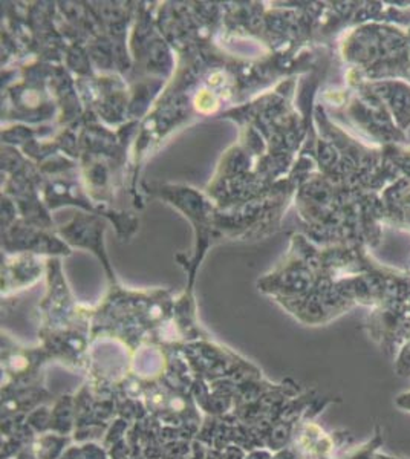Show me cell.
Here are the masks:
<instances>
[{
  "mask_svg": "<svg viewBox=\"0 0 410 459\" xmlns=\"http://www.w3.org/2000/svg\"><path fill=\"white\" fill-rule=\"evenodd\" d=\"M389 100L397 114H403L410 110V90L395 89L389 92Z\"/></svg>",
  "mask_w": 410,
  "mask_h": 459,
  "instance_id": "obj_1",
  "label": "cell"
}]
</instances>
